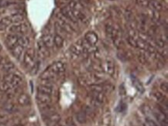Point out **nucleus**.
I'll return each mask as SVG.
<instances>
[{
	"label": "nucleus",
	"mask_w": 168,
	"mask_h": 126,
	"mask_svg": "<svg viewBox=\"0 0 168 126\" xmlns=\"http://www.w3.org/2000/svg\"><path fill=\"white\" fill-rule=\"evenodd\" d=\"M2 79L5 80L10 84L11 91L16 89L23 82V79L19 74L16 73H7L6 75L2 77Z\"/></svg>",
	"instance_id": "1"
},
{
	"label": "nucleus",
	"mask_w": 168,
	"mask_h": 126,
	"mask_svg": "<svg viewBox=\"0 0 168 126\" xmlns=\"http://www.w3.org/2000/svg\"><path fill=\"white\" fill-rule=\"evenodd\" d=\"M53 89L54 88H53V81L41 80L40 84L37 88V92L52 95L53 93Z\"/></svg>",
	"instance_id": "2"
},
{
	"label": "nucleus",
	"mask_w": 168,
	"mask_h": 126,
	"mask_svg": "<svg viewBox=\"0 0 168 126\" xmlns=\"http://www.w3.org/2000/svg\"><path fill=\"white\" fill-rule=\"evenodd\" d=\"M35 63V51L33 49L27 50L23 57L24 65L28 69H32Z\"/></svg>",
	"instance_id": "3"
},
{
	"label": "nucleus",
	"mask_w": 168,
	"mask_h": 126,
	"mask_svg": "<svg viewBox=\"0 0 168 126\" xmlns=\"http://www.w3.org/2000/svg\"><path fill=\"white\" fill-rule=\"evenodd\" d=\"M57 19H58V21L57 22V24L60 26V27L64 30V32H65L67 33H69V34H72L75 31V30L66 20L64 19V16L61 13H58L57 15Z\"/></svg>",
	"instance_id": "4"
},
{
	"label": "nucleus",
	"mask_w": 168,
	"mask_h": 126,
	"mask_svg": "<svg viewBox=\"0 0 168 126\" xmlns=\"http://www.w3.org/2000/svg\"><path fill=\"white\" fill-rule=\"evenodd\" d=\"M10 32L14 34H25L29 30V26L27 23L20 22V23H16L11 26L10 27Z\"/></svg>",
	"instance_id": "5"
},
{
	"label": "nucleus",
	"mask_w": 168,
	"mask_h": 126,
	"mask_svg": "<svg viewBox=\"0 0 168 126\" xmlns=\"http://www.w3.org/2000/svg\"><path fill=\"white\" fill-rule=\"evenodd\" d=\"M91 96L93 104L95 106L103 104L105 100V94L102 91H91Z\"/></svg>",
	"instance_id": "6"
},
{
	"label": "nucleus",
	"mask_w": 168,
	"mask_h": 126,
	"mask_svg": "<svg viewBox=\"0 0 168 126\" xmlns=\"http://www.w3.org/2000/svg\"><path fill=\"white\" fill-rule=\"evenodd\" d=\"M19 35L14 34V33H10L8 35L6 39V45L9 49L12 50L13 47L18 45V41H19Z\"/></svg>",
	"instance_id": "7"
},
{
	"label": "nucleus",
	"mask_w": 168,
	"mask_h": 126,
	"mask_svg": "<svg viewBox=\"0 0 168 126\" xmlns=\"http://www.w3.org/2000/svg\"><path fill=\"white\" fill-rule=\"evenodd\" d=\"M36 100H37V102L39 103L40 106H44L47 105V104H50L52 101V97L51 95L37 92Z\"/></svg>",
	"instance_id": "8"
},
{
	"label": "nucleus",
	"mask_w": 168,
	"mask_h": 126,
	"mask_svg": "<svg viewBox=\"0 0 168 126\" xmlns=\"http://www.w3.org/2000/svg\"><path fill=\"white\" fill-rule=\"evenodd\" d=\"M153 115L156 118L157 121L160 123L161 126H168V121H167V115H165L164 113L161 111H154Z\"/></svg>",
	"instance_id": "9"
},
{
	"label": "nucleus",
	"mask_w": 168,
	"mask_h": 126,
	"mask_svg": "<svg viewBox=\"0 0 168 126\" xmlns=\"http://www.w3.org/2000/svg\"><path fill=\"white\" fill-rule=\"evenodd\" d=\"M48 69L50 70V71H52L53 74L57 75V74H63V73L65 72V66L62 62L58 61V62H55L54 63H53V64H52L51 66L48 68Z\"/></svg>",
	"instance_id": "10"
},
{
	"label": "nucleus",
	"mask_w": 168,
	"mask_h": 126,
	"mask_svg": "<svg viewBox=\"0 0 168 126\" xmlns=\"http://www.w3.org/2000/svg\"><path fill=\"white\" fill-rule=\"evenodd\" d=\"M45 119H47V126H57L61 120V116L59 114L53 112V114L49 115Z\"/></svg>",
	"instance_id": "11"
},
{
	"label": "nucleus",
	"mask_w": 168,
	"mask_h": 126,
	"mask_svg": "<svg viewBox=\"0 0 168 126\" xmlns=\"http://www.w3.org/2000/svg\"><path fill=\"white\" fill-rule=\"evenodd\" d=\"M61 13L67 19L70 20L71 22H72L73 23H77V19H75V17L73 15L72 11H71V9L68 6H65L64 8L61 9Z\"/></svg>",
	"instance_id": "12"
},
{
	"label": "nucleus",
	"mask_w": 168,
	"mask_h": 126,
	"mask_svg": "<svg viewBox=\"0 0 168 126\" xmlns=\"http://www.w3.org/2000/svg\"><path fill=\"white\" fill-rule=\"evenodd\" d=\"M83 43L84 40H82V39L78 41L75 44H74L71 47V52L76 56H79L80 54H82L84 51Z\"/></svg>",
	"instance_id": "13"
},
{
	"label": "nucleus",
	"mask_w": 168,
	"mask_h": 126,
	"mask_svg": "<svg viewBox=\"0 0 168 126\" xmlns=\"http://www.w3.org/2000/svg\"><path fill=\"white\" fill-rule=\"evenodd\" d=\"M98 39H99L98 35L95 33H94V32H88L85 36V40L86 41L88 44L93 45V46L96 44V43L98 42Z\"/></svg>",
	"instance_id": "14"
},
{
	"label": "nucleus",
	"mask_w": 168,
	"mask_h": 126,
	"mask_svg": "<svg viewBox=\"0 0 168 126\" xmlns=\"http://www.w3.org/2000/svg\"><path fill=\"white\" fill-rule=\"evenodd\" d=\"M105 72L110 76H112L115 73V65H114L113 61L111 60H107L105 61V67H104Z\"/></svg>",
	"instance_id": "15"
},
{
	"label": "nucleus",
	"mask_w": 168,
	"mask_h": 126,
	"mask_svg": "<svg viewBox=\"0 0 168 126\" xmlns=\"http://www.w3.org/2000/svg\"><path fill=\"white\" fill-rule=\"evenodd\" d=\"M57 75L55 74H53L52 71H50V70L47 69V71H44L40 76V79L43 80H50V81H53V80L56 79Z\"/></svg>",
	"instance_id": "16"
},
{
	"label": "nucleus",
	"mask_w": 168,
	"mask_h": 126,
	"mask_svg": "<svg viewBox=\"0 0 168 126\" xmlns=\"http://www.w3.org/2000/svg\"><path fill=\"white\" fill-rule=\"evenodd\" d=\"M42 43L47 48H51L53 46V38L50 34H44L42 37Z\"/></svg>",
	"instance_id": "17"
},
{
	"label": "nucleus",
	"mask_w": 168,
	"mask_h": 126,
	"mask_svg": "<svg viewBox=\"0 0 168 126\" xmlns=\"http://www.w3.org/2000/svg\"><path fill=\"white\" fill-rule=\"evenodd\" d=\"M148 6L150 8L151 10H153V11H157V12L161 11V10H163V8L161 2L157 1V0H150Z\"/></svg>",
	"instance_id": "18"
},
{
	"label": "nucleus",
	"mask_w": 168,
	"mask_h": 126,
	"mask_svg": "<svg viewBox=\"0 0 168 126\" xmlns=\"http://www.w3.org/2000/svg\"><path fill=\"white\" fill-rule=\"evenodd\" d=\"M12 54H13V57H15L17 60H19V59L22 57L23 54L24 48L23 47H21L20 45H17L15 47H13V49L11 50Z\"/></svg>",
	"instance_id": "19"
},
{
	"label": "nucleus",
	"mask_w": 168,
	"mask_h": 126,
	"mask_svg": "<svg viewBox=\"0 0 168 126\" xmlns=\"http://www.w3.org/2000/svg\"><path fill=\"white\" fill-rule=\"evenodd\" d=\"M18 103L22 106H27L30 103V97L27 95V94H21L19 97H18Z\"/></svg>",
	"instance_id": "20"
},
{
	"label": "nucleus",
	"mask_w": 168,
	"mask_h": 126,
	"mask_svg": "<svg viewBox=\"0 0 168 126\" xmlns=\"http://www.w3.org/2000/svg\"><path fill=\"white\" fill-rule=\"evenodd\" d=\"M131 79H132V84H133L134 87L136 88V90L139 91L140 92H141V93L142 92H143L144 88H143V84H142L141 82L140 81V80H139L138 78H136V77L134 75L131 76Z\"/></svg>",
	"instance_id": "21"
},
{
	"label": "nucleus",
	"mask_w": 168,
	"mask_h": 126,
	"mask_svg": "<svg viewBox=\"0 0 168 126\" xmlns=\"http://www.w3.org/2000/svg\"><path fill=\"white\" fill-rule=\"evenodd\" d=\"M10 19H11L12 23H20L23 22V20L24 19L23 15L21 14V13H13V15L10 16Z\"/></svg>",
	"instance_id": "22"
},
{
	"label": "nucleus",
	"mask_w": 168,
	"mask_h": 126,
	"mask_svg": "<svg viewBox=\"0 0 168 126\" xmlns=\"http://www.w3.org/2000/svg\"><path fill=\"white\" fill-rule=\"evenodd\" d=\"M1 68H2V70L4 71V72L10 73L15 68V65L14 63H12L11 61L3 62Z\"/></svg>",
	"instance_id": "23"
},
{
	"label": "nucleus",
	"mask_w": 168,
	"mask_h": 126,
	"mask_svg": "<svg viewBox=\"0 0 168 126\" xmlns=\"http://www.w3.org/2000/svg\"><path fill=\"white\" fill-rule=\"evenodd\" d=\"M30 44V39L27 36H23V35H19V41H18V45H20L23 48L27 47Z\"/></svg>",
	"instance_id": "24"
},
{
	"label": "nucleus",
	"mask_w": 168,
	"mask_h": 126,
	"mask_svg": "<svg viewBox=\"0 0 168 126\" xmlns=\"http://www.w3.org/2000/svg\"><path fill=\"white\" fill-rule=\"evenodd\" d=\"M11 91L10 84L6 81L5 80L2 79V77L0 79V91L2 92H7Z\"/></svg>",
	"instance_id": "25"
},
{
	"label": "nucleus",
	"mask_w": 168,
	"mask_h": 126,
	"mask_svg": "<svg viewBox=\"0 0 168 126\" xmlns=\"http://www.w3.org/2000/svg\"><path fill=\"white\" fill-rule=\"evenodd\" d=\"M53 44L57 47V48H61L64 44V39L61 35H55L53 37Z\"/></svg>",
	"instance_id": "26"
},
{
	"label": "nucleus",
	"mask_w": 168,
	"mask_h": 126,
	"mask_svg": "<svg viewBox=\"0 0 168 126\" xmlns=\"http://www.w3.org/2000/svg\"><path fill=\"white\" fill-rule=\"evenodd\" d=\"M68 7H69V8H71V10H78V11H82L84 8L83 5H82L81 2H76V1H71V2H69Z\"/></svg>",
	"instance_id": "27"
},
{
	"label": "nucleus",
	"mask_w": 168,
	"mask_h": 126,
	"mask_svg": "<svg viewBox=\"0 0 168 126\" xmlns=\"http://www.w3.org/2000/svg\"><path fill=\"white\" fill-rule=\"evenodd\" d=\"M102 122L105 126H110L111 122V115L109 111H107L103 115L102 118Z\"/></svg>",
	"instance_id": "28"
},
{
	"label": "nucleus",
	"mask_w": 168,
	"mask_h": 126,
	"mask_svg": "<svg viewBox=\"0 0 168 126\" xmlns=\"http://www.w3.org/2000/svg\"><path fill=\"white\" fill-rule=\"evenodd\" d=\"M156 44L158 46V47L163 48L166 45V36L161 35L158 39L156 40Z\"/></svg>",
	"instance_id": "29"
},
{
	"label": "nucleus",
	"mask_w": 168,
	"mask_h": 126,
	"mask_svg": "<svg viewBox=\"0 0 168 126\" xmlns=\"http://www.w3.org/2000/svg\"><path fill=\"white\" fill-rule=\"evenodd\" d=\"M38 48H39L40 54L43 57H47V56L48 55V51H47V49H48V48L44 46V43H42V41H41V42H39V43H38Z\"/></svg>",
	"instance_id": "30"
},
{
	"label": "nucleus",
	"mask_w": 168,
	"mask_h": 126,
	"mask_svg": "<svg viewBox=\"0 0 168 126\" xmlns=\"http://www.w3.org/2000/svg\"><path fill=\"white\" fill-rule=\"evenodd\" d=\"M4 109L6 112H9V113H13L16 111V108L15 107L14 104L13 103H7L4 106Z\"/></svg>",
	"instance_id": "31"
},
{
	"label": "nucleus",
	"mask_w": 168,
	"mask_h": 126,
	"mask_svg": "<svg viewBox=\"0 0 168 126\" xmlns=\"http://www.w3.org/2000/svg\"><path fill=\"white\" fill-rule=\"evenodd\" d=\"M137 57H138L139 61H140L141 63H143V64H146V63H148V57L147 56L144 54V53L143 52L139 53Z\"/></svg>",
	"instance_id": "32"
},
{
	"label": "nucleus",
	"mask_w": 168,
	"mask_h": 126,
	"mask_svg": "<svg viewBox=\"0 0 168 126\" xmlns=\"http://www.w3.org/2000/svg\"><path fill=\"white\" fill-rule=\"evenodd\" d=\"M76 118H77V121L79 123L83 124V123H85L86 121V114L83 112H79L77 115V116H76Z\"/></svg>",
	"instance_id": "33"
},
{
	"label": "nucleus",
	"mask_w": 168,
	"mask_h": 126,
	"mask_svg": "<svg viewBox=\"0 0 168 126\" xmlns=\"http://www.w3.org/2000/svg\"><path fill=\"white\" fill-rule=\"evenodd\" d=\"M136 44H137V47L140 48L142 50H146V47H147L148 43H146V41L143 40L140 38H139L138 39H136Z\"/></svg>",
	"instance_id": "34"
},
{
	"label": "nucleus",
	"mask_w": 168,
	"mask_h": 126,
	"mask_svg": "<svg viewBox=\"0 0 168 126\" xmlns=\"http://www.w3.org/2000/svg\"><path fill=\"white\" fill-rule=\"evenodd\" d=\"M113 43L114 45H115L118 49H120V48L123 46V41L121 37H116L115 38V39H113Z\"/></svg>",
	"instance_id": "35"
},
{
	"label": "nucleus",
	"mask_w": 168,
	"mask_h": 126,
	"mask_svg": "<svg viewBox=\"0 0 168 126\" xmlns=\"http://www.w3.org/2000/svg\"><path fill=\"white\" fill-rule=\"evenodd\" d=\"M126 40H127L128 43H129L131 47H137L136 39L135 37L128 36V37L126 38Z\"/></svg>",
	"instance_id": "36"
},
{
	"label": "nucleus",
	"mask_w": 168,
	"mask_h": 126,
	"mask_svg": "<svg viewBox=\"0 0 168 126\" xmlns=\"http://www.w3.org/2000/svg\"><path fill=\"white\" fill-rule=\"evenodd\" d=\"M151 18H152V19L154 22H158V21H160V13H159V12L153 11V10L152 13H151Z\"/></svg>",
	"instance_id": "37"
},
{
	"label": "nucleus",
	"mask_w": 168,
	"mask_h": 126,
	"mask_svg": "<svg viewBox=\"0 0 168 126\" xmlns=\"http://www.w3.org/2000/svg\"><path fill=\"white\" fill-rule=\"evenodd\" d=\"M150 0H136V3L141 7L148 6Z\"/></svg>",
	"instance_id": "38"
},
{
	"label": "nucleus",
	"mask_w": 168,
	"mask_h": 126,
	"mask_svg": "<svg viewBox=\"0 0 168 126\" xmlns=\"http://www.w3.org/2000/svg\"><path fill=\"white\" fill-rule=\"evenodd\" d=\"M144 125L145 126H158V124L155 122V121L151 119L150 118H146V119H145Z\"/></svg>",
	"instance_id": "39"
},
{
	"label": "nucleus",
	"mask_w": 168,
	"mask_h": 126,
	"mask_svg": "<svg viewBox=\"0 0 168 126\" xmlns=\"http://www.w3.org/2000/svg\"><path fill=\"white\" fill-rule=\"evenodd\" d=\"M112 29H113V26H111V24H107L106 26H105V32H106L107 35L108 36H111V32H112Z\"/></svg>",
	"instance_id": "40"
},
{
	"label": "nucleus",
	"mask_w": 168,
	"mask_h": 126,
	"mask_svg": "<svg viewBox=\"0 0 168 126\" xmlns=\"http://www.w3.org/2000/svg\"><path fill=\"white\" fill-rule=\"evenodd\" d=\"M160 88L161 90L163 91V92L166 93L167 92V88H168V84L166 82H163V83H161V85H160Z\"/></svg>",
	"instance_id": "41"
},
{
	"label": "nucleus",
	"mask_w": 168,
	"mask_h": 126,
	"mask_svg": "<svg viewBox=\"0 0 168 126\" xmlns=\"http://www.w3.org/2000/svg\"><path fill=\"white\" fill-rule=\"evenodd\" d=\"M125 18H126V21H132V14L130 11H127L126 13L125 14Z\"/></svg>",
	"instance_id": "42"
},
{
	"label": "nucleus",
	"mask_w": 168,
	"mask_h": 126,
	"mask_svg": "<svg viewBox=\"0 0 168 126\" xmlns=\"http://www.w3.org/2000/svg\"><path fill=\"white\" fill-rule=\"evenodd\" d=\"M66 126H76L75 124H74V122H73L72 121H68V122H67Z\"/></svg>",
	"instance_id": "43"
},
{
	"label": "nucleus",
	"mask_w": 168,
	"mask_h": 126,
	"mask_svg": "<svg viewBox=\"0 0 168 126\" xmlns=\"http://www.w3.org/2000/svg\"><path fill=\"white\" fill-rule=\"evenodd\" d=\"M3 60H2V59H0V67H2V63H3Z\"/></svg>",
	"instance_id": "44"
},
{
	"label": "nucleus",
	"mask_w": 168,
	"mask_h": 126,
	"mask_svg": "<svg viewBox=\"0 0 168 126\" xmlns=\"http://www.w3.org/2000/svg\"><path fill=\"white\" fill-rule=\"evenodd\" d=\"M1 50H2V46H1V44H0V51H1Z\"/></svg>",
	"instance_id": "45"
},
{
	"label": "nucleus",
	"mask_w": 168,
	"mask_h": 126,
	"mask_svg": "<svg viewBox=\"0 0 168 126\" xmlns=\"http://www.w3.org/2000/svg\"><path fill=\"white\" fill-rule=\"evenodd\" d=\"M57 126H64V125H58V124H57ZM65 126H66V125H65Z\"/></svg>",
	"instance_id": "46"
},
{
	"label": "nucleus",
	"mask_w": 168,
	"mask_h": 126,
	"mask_svg": "<svg viewBox=\"0 0 168 126\" xmlns=\"http://www.w3.org/2000/svg\"><path fill=\"white\" fill-rule=\"evenodd\" d=\"M111 1H115V0H111Z\"/></svg>",
	"instance_id": "47"
}]
</instances>
